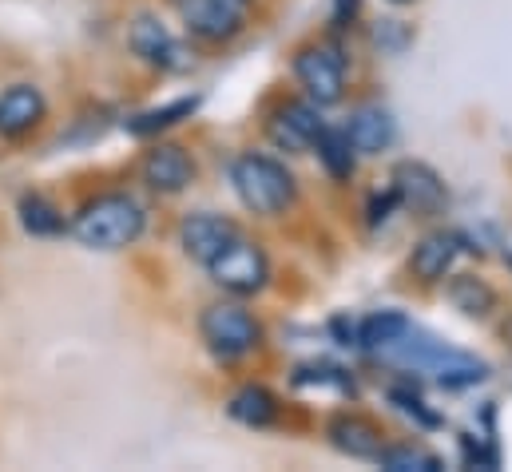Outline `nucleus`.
<instances>
[{
  "label": "nucleus",
  "instance_id": "nucleus-1",
  "mask_svg": "<svg viewBox=\"0 0 512 472\" xmlns=\"http://www.w3.org/2000/svg\"><path fill=\"white\" fill-rule=\"evenodd\" d=\"M139 235H143V207L131 195H100L72 219V238L92 250H124Z\"/></svg>",
  "mask_w": 512,
  "mask_h": 472
},
{
  "label": "nucleus",
  "instance_id": "nucleus-2",
  "mask_svg": "<svg viewBox=\"0 0 512 472\" xmlns=\"http://www.w3.org/2000/svg\"><path fill=\"white\" fill-rule=\"evenodd\" d=\"M382 357H393V361L413 365V369H425V373H433L441 385H473V381L485 377V361L461 354V350H453V346H445V342H433V338L417 334L413 326H409L397 342H389L382 350Z\"/></svg>",
  "mask_w": 512,
  "mask_h": 472
},
{
  "label": "nucleus",
  "instance_id": "nucleus-3",
  "mask_svg": "<svg viewBox=\"0 0 512 472\" xmlns=\"http://www.w3.org/2000/svg\"><path fill=\"white\" fill-rule=\"evenodd\" d=\"M231 183H235L243 207L255 211V215H266V219L282 215L294 203V175L278 159L258 155V151H247V155L235 159Z\"/></svg>",
  "mask_w": 512,
  "mask_h": 472
},
{
  "label": "nucleus",
  "instance_id": "nucleus-4",
  "mask_svg": "<svg viewBox=\"0 0 512 472\" xmlns=\"http://www.w3.org/2000/svg\"><path fill=\"white\" fill-rule=\"evenodd\" d=\"M199 330H203L207 350L219 357V361H235V357L251 354L258 346V338H262L255 318L243 306H227V302L223 306H211L203 314Z\"/></svg>",
  "mask_w": 512,
  "mask_h": 472
},
{
  "label": "nucleus",
  "instance_id": "nucleus-5",
  "mask_svg": "<svg viewBox=\"0 0 512 472\" xmlns=\"http://www.w3.org/2000/svg\"><path fill=\"white\" fill-rule=\"evenodd\" d=\"M207 270H211V278H215L223 290H231V294H258V290L266 286V278H270V262H266L262 246L247 242L243 235L235 238Z\"/></svg>",
  "mask_w": 512,
  "mask_h": 472
},
{
  "label": "nucleus",
  "instance_id": "nucleus-6",
  "mask_svg": "<svg viewBox=\"0 0 512 472\" xmlns=\"http://www.w3.org/2000/svg\"><path fill=\"white\" fill-rule=\"evenodd\" d=\"M294 76L298 84L306 88V96L326 108V104H338L342 100V88H346V60L326 48V44H314V48H302L298 60H294Z\"/></svg>",
  "mask_w": 512,
  "mask_h": 472
},
{
  "label": "nucleus",
  "instance_id": "nucleus-7",
  "mask_svg": "<svg viewBox=\"0 0 512 472\" xmlns=\"http://www.w3.org/2000/svg\"><path fill=\"white\" fill-rule=\"evenodd\" d=\"M179 20L187 24V32L203 36V40H231L243 20H247V4L243 0H171Z\"/></svg>",
  "mask_w": 512,
  "mask_h": 472
},
{
  "label": "nucleus",
  "instance_id": "nucleus-8",
  "mask_svg": "<svg viewBox=\"0 0 512 472\" xmlns=\"http://www.w3.org/2000/svg\"><path fill=\"white\" fill-rule=\"evenodd\" d=\"M131 52L151 64V68H163V72H183L191 64V52L155 20V16H135L131 24Z\"/></svg>",
  "mask_w": 512,
  "mask_h": 472
},
{
  "label": "nucleus",
  "instance_id": "nucleus-9",
  "mask_svg": "<svg viewBox=\"0 0 512 472\" xmlns=\"http://www.w3.org/2000/svg\"><path fill=\"white\" fill-rule=\"evenodd\" d=\"M235 238H239V227L231 219H223V215H191L179 227V242H183L187 258H195L203 266H211Z\"/></svg>",
  "mask_w": 512,
  "mask_h": 472
},
{
  "label": "nucleus",
  "instance_id": "nucleus-10",
  "mask_svg": "<svg viewBox=\"0 0 512 472\" xmlns=\"http://www.w3.org/2000/svg\"><path fill=\"white\" fill-rule=\"evenodd\" d=\"M143 179H147L151 191L179 195V191L195 179V163H191V155H187L183 147H175V143H159V147H151L147 159H143Z\"/></svg>",
  "mask_w": 512,
  "mask_h": 472
},
{
  "label": "nucleus",
  "instance_id": "nucleus-11",
  "mask_svg": "<svg viewBox=\"0 0 512 472\" xmlns=\"http://www.w3.org/2000/svg\"><path fill=\"white\" fill-rule=\"evenodd\" d=\"M393 195L401 203H409L421 215H433L445 203V183L425 167V163H401L393 171Z\"/></svg>",
  "mask_w": 512,
  "mask_h": 472
},
{
  "label": "nucleus",
  "instance_id": "nucleus-12",
  "mask_svg": "<svg viewBox=\"0 0 512 472\" xmlns=\"http://www.w3.org/2000/svg\"><path fill=\"white\" fill-rule=\"evenodd\" d=\"M44 96H40V88H32V84H12L8 92H0V135H24V131H32L40 119H44Z\"/></svg>",
  "mask_w": 512,
  "mask_h": 472
},
{
  "label": "nucleus",
  "instance_id": "nucleus-13",
  "mask_svg": "<svg viewBox=\"0 0 512 472\" xmlns=\"http://www.w3.org/2000/svg\"><path fill=\"white\" fill-rule=\"evenodd\" d=\"M330 441L338 453H346L354 461H378V453H382V429L366 417H354V413L330 421Z\"/></svg>",
  "mask_w": 512,
  "mask_h": 472
},
{
  "label": "nucleus",
  "instance_id": "nucleus-14",
  "mask_svg": "<svg viewBox=\"0 0 512 472\" xmlns=\"http://www.w3.org/2000/svg\"><path fill=\"white\" fill-rule=\"evenodd\" d=\"M322 127H326V123H322L314 104H286V108L274 116V123H270L274 139H278L282 147H290V151L314 147L318 135H322Z\"/></svg>",
  "mask_w": 512,
  "mask_h": 472
},
{
  "label": "nucleus",
  "instance_id": "nucleus-15",
  "mask_svg": "<svg viewBox=\"0 0 512 472\" xmlns=\"http://www.w3.org/2000/svg\"><path fill=\"white\" fill-rule=\"evenodd\" d=\"M457 254H461V238L437 231V235H425L417 242L409 266H413V274H417L421 282H437V278L449 274V266L457 262Z\"/></svg>",
  "mask_w": 512,
  "mask_h": 472
},
{
  "label": "nucleus",
  "instance_id": "nucleus-16",
  "mask_svg": "<svg viewBox=\"0 0 512 472\" xmlns=\"http://www.w3.org/2000/svg\"><path fill=\"white\" fill-rule=\"evenodd\" d=\"M346 139H350L354 151L378 155V151H385V147L393 143V119H389V112L378 108V104H366V108H358V112L350 116Z\"/></svg>",
  "mask_w": 512,
  "mask_h": 472
},
{
  "label": "nucleus",
  "instance_id": "nucleus-17",
  "mask_svg": "<svg viewBox=\"0 0 512 472\" xmlns=\"http://www.w3.org/2000/svg\"><path fill=\"white\" fill-rule=\"evenodd\" d=\"M227 413L239 421V425H251V429H262V425H270L274 421V413H278V405H274V397L262 389V385H243L235 397H231V405H227Z\"/></svg>",
  "mask_w": 512,
  "mask_h": 472
},
{
  "label": "nucleus",
  "instance_id": "nucleus-18",
  "mask_svg": "<svg viewBox=\"0 0 512 472\" xmlns=\"http://www.w3.org/2000/svg\"><path fill=\"white\" fill-rule=\"evenodd\" d=\"M409 330V318L405 314H397V310H382V314H374V318H366L362 322V346L366 350H374V354H382L389 342H397L401 334Z\"/></svg>",
  "mask_w": 512,
  "mask_h": 472
},
{
  "label": "nucleus",
  "instance_id": "nucleus-19",
  "mask_svg": "<svg viewBox=\"0 0 512 472\" xmlns=\"http://www.w3.org/2000/svg\"><path fill=\"white\" fill-rule=\"evenodd\" d=\"M314 147H318V155H322V163H326V171L334 179H350L354 175V151H350L346 131H326L322 127V135H318Z\"/></svg>",
  "mask_w": 512,
  "mask_h": 472
},
{
  "label": "nucleus",
  "instance_id": "nucleus-20",
  "mask_svg": "<svg viewBox=\"0 0 512 472\" xmlns=\"http://www.w3.org/2000/svg\"><path fill=\"white\" fill-rule=\"evenodd\" d=\"M378 465L385 472H441V457L425 453V449H413V445H393L378 453Z\"/></svg>",
  "mask_w": 512,
  "mask_h": 472
},
{
  "label": "nucleus",
  "instance_id": "nucleus-21",
  "mask_svg": "<svg viewBox=\"0 0 512 472\" xmlns=\"http://www.w3.org/2000/svg\"><path fill=\"white\" fill-rule=\"evenodd\" d=\"M199 108V100L191 96V100H175V104H167V108H155V112H143V116H135L128 123L131 135H151V131H163V127H171V123H179L183 116H191Z\"/></svg>",
  "mask_w": 512,
  "mask_h": 472
},
{
  "label": "nucleus",
  "instance_id": "nucleus-22",
  "mask_svg": "<svg viewBox=\"0 0 512 472\" xmlns=\"http://www.w3.org/2000/svg\"><path fill=\"white\" fill-rule=\"evenodd\" d=\"M20 223H24L28 235H56L64 227V219L56 215V207L48 199H40V195H28L20 203Z\"/></svg>",
  "mask_w": 512,
  "mask_h": 472
},
{
  "label": "nucleus",
  "instance_id": "nucleus-23",
  "mask_svg": "<svg viewBox=\"0 0 512 472\" xmlns=\"http://www.w3.org/2000/svg\"><path fill=\"white\" fill-rule=\"evenodd\" d=\"M453 302H457L465 314H485V310L493 306V290L481 286L477 278H461V282L453 286Z\"/></svg>",
  "mask_w": 512,
  "mask_h": 472
},
{
  "label": "nucleus",
  "instance_id": "nucleus-24",
  "mask_svg": "<svg viewBox=\"0 0 512 472\" xmlns=\"http://www.w3.org/2000/svg\"><path fill=\"white\" fill-rule=\"evenodd\" d=\"M346 8H350V16H354V0H338V20H346Z\"/></svg>",
  "mask_w": 512,
  "mask_h": 472
},
{
  "label": "nucleus",
  "instance_id": "nucleus-25",
  "mask_svg": "<svg viewBox=\"0 0 512 472\" xmlns=\"http://www.w3.org/2000/svg\"><path fill=\"white\" fill-rule=\"evenodd\" d=\"M385 4H413V0H385Z\"/></svg>",
  "mask_w": 512,
  "mask_h": 472
}]
</instances>
